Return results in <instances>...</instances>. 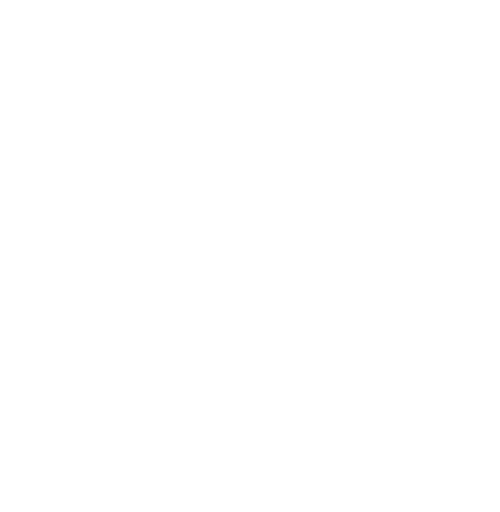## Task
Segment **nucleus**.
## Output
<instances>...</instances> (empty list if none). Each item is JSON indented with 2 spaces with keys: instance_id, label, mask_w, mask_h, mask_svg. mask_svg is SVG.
Listing matches in <instances>:
<instances>
[]
</instances>
